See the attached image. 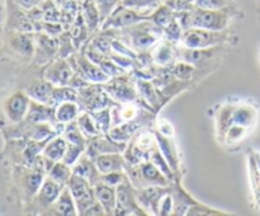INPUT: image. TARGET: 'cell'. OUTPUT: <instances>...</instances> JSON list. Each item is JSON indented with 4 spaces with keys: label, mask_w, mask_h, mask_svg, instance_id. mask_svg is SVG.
<instances>
[{
    "label": "cell",
    "mask_w": 260,
    "mask_h": 216,
    "mask_svg": "<svg viewBox=\"0 0 260 216\" xmlns=\"http://www.w3.org/2000/svg\"><path fill=\"white\" fill-rule=\"evenodd\" d=\"M81 113V107L78 101H68L58 103L55 107V116L56 121L58 124H70V122L76 121L79 114Z\"/></svg>",
    "instance_id": "20"
},
{
    "label": "cell",
    "mask_w": 260,
    "mask_h": 216,
    "mask_svg": "<svg viewBox=\"0 0 260 216\" xmlns=\"http://www.w3.org/2000/svg\"><path fill=\"white\" fill-rule=\"evenodd\" d=\"M73 175V167L68 165L66 163L55 162L51 167L50 172H48V177L53 179L55 182L60 183V184H65L69 182L70 177Z\"/></svg>",
    "instance_id": "31"
},
{
    "label": "cell",
    "mask_w": 260,
    "mask_h": 216,
    "mask_svg": "<svg viewBox=\"0 0 260 216\" xmlns=\"http://www.w3.org/2000/svg\"><path fill=\"white\" fill-rule=\"evenodd\" d=\"M149 15L121 4L102 24L101 29H124L149 19Z\"/></svg>",
    "instance_id": "5"
},
{
    "label": "cell",
    "mask_w": 260,
    "mask_h": 216,
    "mask_svg": "<svg viewBox=\"0 0 260 216\" xmlns=\"http://www.w3.org/2000/svg\"><path fill=\"white\" fill-rule=\"evenodd\" d=\"M96 168L101 174L113 172H124L126 170V159L121 152H108V154H101L94 158Z\"/></svg>",
    "instance_id": "12"
},
{
    "label": "cell",
    "mask_w": 260,
    "mask_h": 216,
    "mask_svg": "<svg viewBox=\"0 0 260 216\" xmlns=\"http://www.w3.org/2000/svg\"><path fill=\"white\" fill-rule=\"evenodd\" d=\"M69 63L73 66L74 73L91 84H104L109 80V76L90 60L85 53H73L68 57Z\"/></svg>",
    "instance_id": "4"
},
{
    "label": "cell",
    "mask_w": 260,
    "mask_h": 216,
    "mask_svg": "<svg viewBox=\"0 0 260 216\" xmlns=\"http://www.w3.org/2000/svg\"><path fill=\"white\" fill-rule=\"evenodd\" d=\"M185 215H226V213L217 210H213V208H210L207 206L202 205V203L197 202L188 208Z\"/></svg>",
    "instance_id": "45"
},
{
    "label": "cell",
    "mask_w": 260,
    "mask_h": 216,
    "mask_svg": "<svg viewBox=\"0 0 260 216\" xmlns=\"http://www.w3.org/2000/svg\"><path fill=\"white\" fill-rule=\"evenodd\" d=\"M137 89H139L140 96L142 97L144 99H146V102H149L150 104H152L154 107H156L157 101V91L155 90V88L152 86L151 83L149 81L144 80V79H140L137 81Z\"/></svg>",
    "instance_id": "38"
},
{
    "label": "cell",
    "mask_w": 260,
    "mask_h": 216,
    "mask_svg": "<svg viewBox=\"0 0 260 216\" xmlns=\"http://www.w3.org/2000/svg\"><path fill=\"white\" fill-rule=\"evenodd\" d=\"M37 63H47L51 61L58 53L57 37H51L47 33L42 32L37 36Z\"/></svg>",
    "instance_id": "15"
},
{
    "label": "cell",
    "mask_w": 260,
    "mask_h": 216,
    "mask_svg": "<svg viewBox=\"0 0 260 216\" xmlns=\"http://www.w3.org/2000/svg\"><path fill=\"white\" fill-rule=\"evenodd\" d=\"M15 48H17L19 52L25 53V55H32L33 52V41L32 38L28 37L27 35H19L15 37Z\"/></svg>",
    "instance_id": "43"
},
{
    "label": "cell",
    "mask_w": 260,
    "mask_h": 216,
    "mask_svg": "<svg viewBox=\"0 0 260 216\" xmlns=\"http://www.w3.org/2000/svg\"><path fill=\"white\" fill-rule=\"evenodd\" d=\"M95 192L96 201L103 206L106 215H114L117 206V192L116 187L106 184L103 182H98L93 186Z\"/></svg>",
    "instance_id": "13"
},
{
    "label": "cell",
    "mask_w": 260,
    "mask_h": 216,
    "mask_svg": "<svg viewBox=\"0 0 260 216\" xmlns=\"http://www.w3.org/2000/svg\"><path fill=\"white\" fill-rule=\"evenodd\" d=\"M17 2V4L19 5L20 8H23V9L25 10H29L32 9L33 7H36V5H38L37 0H15Z\"/></svg>",
    "instance_id": "53"
},
{
    "label": "cell",
    "mask_w": 260,
    "mask_h": 216,
    "mask_svg": "<svg viewBox=\"0 0 260 216\" xmlns=\"http://www.w3.org/2000/svg\"><path fill=\"white\" fill-rule=\"evenodd\" d=\"M155 136H156L157 146L161 150L162 155H164L165 159L168 160L169 165L172 167L173 172H177L178 167H179V162H178V154L175 151L174 146H173L170 137L164 136V135L159 134V132H155Z\"/></svg>",
    "instance_id": "26"
},
{
    "label": "cell",
    "mask_w": 260,
    "mask_h": 216,
    "mask_svg": "<svg viewBox=\"0 0 260 216\" xmlns=\"http://www.w3.org/2000/svg\"><path fill=\"white\" fill-rule=\"evenodd\" d=\"M69 32H70L71 38H73L74 41V45H75V47L78 48V50L86 42V41L90 40L91 35L90 32H89V28L88 25H86L85 20H84L83 14H81V9L80 12H79V14L76 15L74 23L71 24Z\"/></svg>",
    "instance_id": "22"
},
{
    "label": "cell",
    "mask_w": 260,
    "mask_h": 216,
    "mask_svg": "<svg viewBox=\"0 0 260 216\" xmlns=\"http://www.w3.org/2000/svg\"><path fill=\"white\" fill-rule=\"evenodd\" d=\"M76 122H78L79 129L81 130V132H83L84 136H85L86 139H90V137L101 135V131H99L98 126H96L95 121H94L90 112H86V111L81 112V113L79 114Z\"/></svg>",
    "instance_id": "29"
},
{
    "label": "cell",
    "mask_w": 260,
    "mask_h": 216,
    "mask_svg": "<svg viewBox=\"0 0 260 216\" xmlns=\"http://www.w3.org/2000/svg\"><path fill=\"white\" fill-rule=\"evenodd\" d=\"M233 112H234V107L233 106H229V104H225L222 108L220 109L217 114V131L221 136L223 137L225 135L226 130L233 125Z\"/></svg>",
    "instance_id": "36"
},
{
    "label": "cell",
    "mask_w": 260,
    "mask_h": 216,
    "mask_svg": "<svg viewBox=\"0 0 260 216\" xmlns=\"http://www.w3.org/2000/svg\"><path fill=\"white\" fill-rule=\"evenodd\" d=\"M117 206L114 215H146V211L139 205L136 191L131 180L127 179L116 187Z\"/></svg>",
    "instance_id": "7"
},
{
    "label": "cell",
    "mask_w": 260,
    "mask_h": 216,
    "mask_svg": "<svg viewBox=\"0 0 260 216\" xmlns=\"http://www.w3.org/2000/svg\"><path fill=\"white\" fill-rule=\"evenodd\" d=\"M103 86L112 97V99L121 104L135 103L139 99L137 90L131 85V81L124 76V74L117 78L109 79L107 83L103 84Z\"/></svg>",
    "instance_id": "8"
},
{
    "label": "cell",
    "mask_w": 260,
    "mask_h": 216,
    "mask_svg": "<svg viewBox=\"0 0 260 216\" xmlns=\"http://www.w3.org/2000/svg\"><path fill=\"white\" fill-rule=\"evenodd\" d=\"M122 4L145 13L150 17L152 12L162 4V2L161 0H122Z\"/></svg>",
    "instance_id": "34"
},
{
    "label": "cell",
    "mask_w": 260,
    "mask_h": 216,
    "mask_svg": "<svg viewBox=\"0 0 260 216\" xmlns=\"http://www.w3.org/2000/svg\"><path fill=\"white\" fill-rule=\"evenodd\" d=\"M66 186H68L71 195H73L74 201L76 203V207H78L79 215H83V212L89 206L96 202L93 184L89 180H86L85 178L73 173V175L70 177L69 182L66 183Z\"/></svg>",
    "instance_id": "6"
},
{
    "label": "cell",
    "mask_w": 260,
    "mask_h": 216,
    "mask_svg": "<svg viewBox=\"0 0 260 216\" xmlns=\"http://www.w3.org/2000/svg\"><path fill=\"white\" fill-rule=\"evenodd\" d=\"M74 75V69L68 58L58 57L48 65L45 70V80L55 86L69 85Z\"/></svg>",
    "instance_id": "10"
},
{
    "label": "cell",
    "mask_w": 260,
    "mask_h": 216,
    "mask_svg": "<svg viewBox=\"0 0 260 216\" xmlns=\"http://www.w3.org/2000/svg\"><path fill=\"white\" fill-rule=\"evenodd\" d=\"M28 108H29V102L23 94H15L7 103L8 116L14 122L20 121L28 113Z\"/></svg>",
    "instance_id": "24"
},
{
    "label": "cell",
    "mask_w": 260,
    "mask_h": 216,
    "mask_svg": "<svg viewBox=\"0 0 260 216\" xmlns=\"http://www.w3.org/2000/svg\"><path fill=\"white\" fill-rule=\"evenodd\" d=\"M175 19V12L169 7L168 4L162 3L160 7H157L156 9L152 12V14L150 15L149 20H151L154 24H156L157 27L162 28L167 27L170 22Z\"/></svg>",
    "instance_id": "28"
},
{
    "label": "cell",
    "mask_w": 260,
    "mask_h": 216,
    "mask_svg": "<svg viewBox=\"0 0 260 216\" xmlns=\"http://www.w3.org/2000/svg\"><path fill=\"white\" fill-rule=\"evenodd\" d=\"M193 70H194V69H193L192 64L187 63V61H183V63H178L177 65L174 66L173 73H174L175 76L182 79V80H189V78L193 74Z\"/></svg>",
    "instance_id": "46"
},
{
    "label": "cell",
    "mask_w": 260,
    "mask_h": 216,
    "mask_svg": "<svg viewBox=\"0 0 260 216\" xmlns=\"http://www.w3.org/2000/svg\"><path fill=\"white\" fill-rule=\"evenodd\" d=\"M161 2L162 3H168V2H169V0H161Z\"/></svg>",
    "instance_id": "55"
},
{
    "label": "cell",
    "mask_w": 260,
    "mask_h": 216,
    "mask_svg": "<svg viewBox=\"0 0 260 216\" xmlns=\"http://www.w3.org/2000/svg\"><path fill=\"white\" fill-rule=\"evenodd\" d=\"M63 187H65V184H60V183L55 182V180L51 179V178L48 177L47 179L43 180L40 190H38V202H40L43 207H50V206H52L53 202L57 200V197L60 196Z\"/></svg>",
    "instance_id": "18"
},
{
    "label": "cell",
    "mask_w": 260,
    "mask_h": 216,
    "mask_svg": "<svg viewBox=\"0 0 260 216\" xmlns=\"http://www.w3.org/2000/svg\"><path fill=\"white\" fill-rule=\"evenodd\" d=\"M149 160L152 163V164L155 165V167L159 168V169L161 170V172L164 173V174L167 175V177L169 178L170 180L173 179V169H172V167H170L169 163H168V160L165 159V157H164V155H162L161 150L159 149L157 144L155 145V146L151 149V151H150Z\"/></svg>",
    "instance_id": "32"
},
{
    "label": "cell",
    "mask_w": 260,
    "mask_h": 216,
    "mask_svg": "<svg viewBox=\"0 0 260 216\" xmlns=\"http://www.w3.org/2000/svg\"><path fill=\"white\" fill-rule=\"evenodd\" d=\"M79 104L86 112H96L104 108H111L112 97L99 84H89L79 89Z\"/></svg>",
    "instance_id": "3"
},
{
    "label": "cell",
    "mask_w": 260,
    "mask_h": 216,
    "mask_svg": "<svg viewBox=\"0 0 260 216\" xmlns=\"http://www.w3.org/2000/svg\"><path fill=\"white\" fill-rule=\"evenodd\" d=\"M83 215L89 216V215H106V211H104L103 206L96 201L95 203H93L91 206H89L85 211L83 212Z\"/></svg>",
    "instance_id": "52"
},
{
    "label": "cell",
    "mask_w": 260,
    "mask_h": 216,
    "mask_svg": "<svg viewBox=\"0 0 260 216\" xmlns=\"http://www.w3.org/2000/svg\"><path fill=\"white\" fill-rule=\"evenodd\" d=\"M183 32H184V29H183L182 25L179 24L178 19L175 18V19L173 20V22H170L167 27L162 28V37L173 43L180 42Z\"/></svg>",
    "instance_id": "39"
},
{
    "label": "cell",
    "mask_w": 260,
    "mask_h": 216,
    "mask_svg": "<svg viewBox=\"0 0 260 216\" xmlns=\"http://www.w3.org/2000/svg\"><path fill=\"white\" fill-rule=\"evenodd\" d=\"M256 121V111L251 106L243 104L234 108L233 112V124L240 125L245 129H250L254 126Z\"/></svg>",
    "instance_id": "27"
},
{
    "label": "cell",
    "mask_w": 260,
    "mask_h": 216,
    "mask_svg": "<svg viewBox=\"0 0 260 216\" xmlns=\"http://www.w3.org/2000/svg\"><path fill=\"white\" fill-rule=\"evenodd\" d=\"M73 173L74 174L85 178V179L89 180L93 186L95 184V183L101 182V172H99L98 168H96L94 160L85 154L73 165Z\"/></svg>",
    "instance_id": "17"
},
{
    "label": "cell",
    "mask_w": 260,
    "mask_h": 216,
    "mask_svg": "<svg viewBox=\"0 0 260 216\" xmlns=\"http://www.w3.org/2000/svg\"><path fill=\"white\" fill-rule=\"evenodd\" d=\"M228 40V30H211L202 28H189L183 32L182 42L183 47L194 48V50H206L215 47L223 41Z\"/></svg>",
    "instance_id": "1"
},
{
    "label": "cell",
    "mask_w": 260,
    "mask_h": 216,
    "mask_svg": "<svg viewBox=\"0 0 260 216\" xmlns=\"http://www.w3.org/2000/svg\"><path fill=\"white\" fill-rule=\"evenodd\" d=\"M85 145L70 144V142H68V150H66L62 162L66 163L68 165H70V167H73V165L85 154Z\"/></svg>",
    "instance_id": "40"
},
{
    "label": "cell",
    "mask_w": 260,
    "mask_h": 216,
    "mask_svg": "<svg viewBox=\"0 0 260 216\" xmlns=\"http://www.w3.org/2000/svg\"><path fill=\"white\" fill-rule=\"evenodd\" d=\"M174 211V197L168 191L159 203V215H172Z\"/></svg>",
    "instance_id": "47"
},
{
    "label": "cell",
    "mask_w": 260,
    "mask_h": 216,
    "mask_svg": "<svg viewBox=\"0 0 260 216\" xmlns=\"http://www.w3.org/2000/svg\"><path fill=\"white\" fill-rule=\"evenodd\" d=\"M127 144L123 142H117L113 139L108 136H104V134L98 135V136H94L88 139L86 142V149H85V155H88L89 158L94 159L95 157L101 154H108V152H121L126 150Z\"/></svg>",
    "instance_id": "9"
},
{
    "label": "cell",
    "mask_w": 260,
    "mask_h": 216,
    "mask_svg": "<svg viewBox=\"0 0 260 216\" xmlns=\"http://www.w3.org/2000/svg\"><path fill=\"white\" fill-rule=\"evenodd\" d=\"M52 84L47 80L43 81H36V83L30 84L28 88V96L36 102L40 103L50 104L51 106V96H52Z\"/></svg>",
    "instance_id": "25"
},
{
    "label": "cell",
    "mask_w": 260,
    "mask_h": 216,
    "mask_svg": "<svg viewBox=\"0 0 260 216\" xmlns=\"http://www.w3.org/2000/svg\"><path fill=\"white\" fill-rule=\"evenodd\" d=\"M127 179H128V177H127V174H124V172H113L101 175V182L112 186V187H117Z\"/></svg>",
    "instance_id": "44"
},
{
    "label": "cell",
    "mask_w": 260,
    "mask_h": 216,
    "mask_svg": "<svg viewBox=\"0 0 260 216\" xmlns=\"http://www.w3.org/2000/svg\"><path fill=\"white\" fill-rule=\"evenodd\" d=\"M194 5L203 9H222L226 8V0H194Z\"/></svg>",
    "instance_id": "49"
},
{
    "label": "cell",
    "mask_w": 260,
    "mask_h": 216,
    "mask_svg": "<svg viewBox=\"0 0 260 216\" xmlns=\"http://www.w3.org/2000/svg\"><path fill=\"white\" fill-rule=\"evenodd\" d=\"M165 4L169 5L174 12H182V10H189L194 7V0H169Z\"/></svg>",
    "instance_id": "50"
},
{
    "label": "cell",
    "mask_w": 260,
    "mask_h": 216,
    "mask_svg": "<svg viewBox=\"0 0 260 216\" xmlns=\"http://www.w3.org/2000/svg\"><path fill=\"white\" fill-rule=\"evenodd\" d=\"M41 30L45 33H47L51 37H58L61 33L63 32V27L60 22H42V28Z\"/></svg>",
    "instance_id": "48"
},
{
    "label": "cell",
    "mask_w": 260,
    "mask_h": 216,
    "mask_svg": "<svg viewBox=\"0 0 260 216\" xmlns=\"http://www.w3.org/2000/svg\"><path fill=\"white\" fill-rule=\"evenodd\" d=\"M157 132L164 136L172 137L174 135V129H173L172 124L167 119H160L159 124H157Z\"/></svg>",
    "instance_id": "51"
},
{
    "label": "cell",
    "mask_w": 260,
    "mask_h": 216,
    "mask_svg": "<svg viewBox=\"0 0 260 216\" xmlns=\"http://www.w3.org/2000/svg\"><path fill=\"white\" fill-rule=\"evenodd\" d=\"M81 14H83L84 20H85L86 25L89 28V32L93 36L94 33L102 27L101 15H99V10L96 8L95 2L94 0H85L81 3Z\"/></svg>",
    "instance_id": "21"
},
{
    "label": "cell",
    "mask_w": 260,
    "mask_h": 216,
    "mask_svg": "<svg viewBox=\"0 0 260 216\" xmlns=\"http://www.w3.org/2000/svg\"><path fill=\"white\" fill-rule=\"evenodd\" d=\"M94 2H95L96 8L99 10L102 24L122 4V0H94Z\"/></svg>",
    "instance_id": "41"
},
{
    "label": "cell",
    "mask_w": 260,
    "mask_h": 216,
    "mask_svg": "<svg viewBox=\"0 0 260 216\" xmlns=\"http://www.w3.org/2000/svg\"><path fill=\"white\" fill-rule=\"evenodd\" d=\"M79 99V90L73 88L70 85L62 86H53L52 96H51V104L62 103L68 101H78Z\"/></svg>",
    "instance_id": "30"
},
{
    "label": "cell",
    "mask_w": 260,
    "mask_h": 216,
    "mask_svg": "<svg viewBox=\"0 0 260 216\" xmlns=\"http://www.w3.org/2000/svg\"><path fill=\"white\" fill-rule=\"evenodd\" d=\"M57 43H58V57L68 58L70 57L73 53H75L78 51V48L74 45V41L71 38V35L69 30H63L60 36L57 37Z\"/></svg>",
    "instance_id": "33"
},
{
    "label": "cell",
    "mask_w": 260,
    "mask_h": 216,
    "mask_svg": "<svg viewBox=\"0 0 260 216\" xmlns=\"http://www.w3.org/2000/svg\"><path fill=\"white\" fill-rule=\"evenodd\" d=\"M192 12V28L202 29L223 30L229 24V12L226 8L222 9H203L193 7Z\"/></svg>",
    "instance_id": "2"
},
{
    "label": "cell",
    "mask_w": 260,
    "mask_h": 216,
    "mask_svg": "<svg viewBox=\"0 0 260 216\" xmlns=\"http://www.w3.org/2000/svg\"><path fill=\"white\" fill-rule=\"evenodd\" d=\"M27 119L32 124H46V122H55V108L50 104L40 103V102L30 101L28 108ZM57 122V121H56Z\"/></svg>",
    "instance_id": "16"
},
{
    "label": "cell",
    "mask_w": 260,
    "mask_h": 216,
    "mask_svg": "<svg viewBox=\"0 0 260 216\" xmlns=\"http://www.w3.org/2000/svg\"><path fill=\"white\" fill-rule=\"evenodd\" d=\"M68 150V141L63 136H55L43 146V155L52 162H61Z\"/></svg>",
    "instance_id": "23"
},
{
    "label": "cell",
    "mask_w": 260,
    "mask_h": 216,
    "mask_svg": "<svg viewBox=\"0 0 260 216\" xmlns=\"http://www.w3.org/2000/svg\"><path fill=\"white\" fill-rule=\"evenodd\" d=\"M167 186H147L136 191L139 205L149 213H159V203L162 196L168 192Z\"/></svg>",
    "instance_id": "11"
},
{
    "label": "cell",
    "mask_w": 260,
    "mask_h": 216,
    "mask_svg": "<svg viewBox=\"0 0 260 216\" xmlns=\"http://www.w3.org/2000/svg\"><path fill=\"white\" fill-rule=\"evenodd\" d=\"M246 131H248V129H245V127L240 126V125L233 124L228 130H226L222 140L225 141V144L228 145L236 144V142L241 141V139L245 136Z\"/></svg>",
    "instance_id": "42"
},
{
    "label": "cell",
    "mask_w": 260,
    "mask_h": 216,
    "mask_svg": "<svg viewBox=\"0 0 260 216\" xmlns=\"http://www.w3.org/2000/svg\"><path fill=\"white\" fill-rule=\"evenodd\" d=\"M174 43L168 40H162L161 42L157 43L152 51H150V57L154 63L160 66H169L173 65L177 58V50H174Z\"/></svg>",
    "instance_id": "14"
},
{
    "label": "cell",
    "mask_w": 260,
    "mask_h": 216,
    "mask_svg": "<svg viewBox=\"0 0 260 216\" xmlns=\"http://www.w3.org/2000/svg\"><path fill=\"white\" fill-rule=\"evenodd\" d=\"M63 137L66 139V141L70 142V144H78V145H85L88 142V139L84 136V134L81 132V130L79 129L78 122L73 121L70 124H66V127L63 129Z\"/></svg>",
    "instance_id": "35"
},
{
    "label": "cell",
    "mask_w": 260,
    "mask_h": 216,
    "mask_svg": "<svg viewBox=\"0 0 260 216\" xmlns=\"http://www.w3.org/2000/svg\"><path fill=\"white\" fill-rule=\"evenodd\" d=\"M53 211H55L56 215H62V216H74L79 215L78 207H76V203L74 201L73 195H71L70 190H69L68 186L62 188L60 196L57 197V200L53 202L52 205Z\"/></svg>",
    "instance_id": "19"
},
{
    "label": "cell",
    "mask_w": 260,
    "mask_h": 216,
    "mask_svg": "<svg viewBox=\"0 0 260 216\" xmlns=\"http://www.w3.org/2000/svg\"><path fill=\"white\" fill-rule=\"evenodd\" d=\"M43 2H46V0H37L38 4H41V3H43Z\"/></svg>",
    "instance_id": "54"
},
{
    "label": "cell",
    "mask_w": 260,
    "mask_h": 216,
    "mask_svg": "<svg viewBox=\"0 0 260 216\" xmlns=\"http://www.w3.org/2000/svg\"><path fill=\"white\" fill-rule=\"evenodd\" d=\"M90 113L91 116H93L94 121H95L101 134H108V131L112 127L111 108H104V109H101V111L90 112Z\"/></svg>",
    "instance_id": "37"
},
{
    "label": "cell",
    "mask_w": 260,
    "mask_h": 216,
    "mask_svg": "<svg viewBox=\"0 0 260 216\" xmlns=\"http://www.w3.org/2000/svg\"><path fill=\"white\" fill-rule=\"evenodd\" d=\"M79 2H80V3H83V2H85V0H79Z\"/></svg>",
    "instance_id": "56"
}]
</instances>
